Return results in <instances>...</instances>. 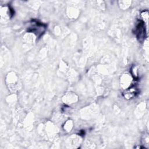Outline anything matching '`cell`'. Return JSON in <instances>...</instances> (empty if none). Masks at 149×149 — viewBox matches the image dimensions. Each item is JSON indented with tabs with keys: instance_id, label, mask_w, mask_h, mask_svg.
I'll use <instances>...</instances> for the list:
<instances>
[{
	"instance_id": "obj_1",
	"label": "cell",
	"mask_w": 149,
	"mask_h": 149,
	"mask_svg": "<svg viewBox=\"0 0 149 149\" xmlns=\"http://www.w3.org/2000/svg\"><path fill=\"white\" fill-rule=\"evenodd\" d=\"M46 28V25L36 20L29 22L27 27V31L34 33L38 37H40L44 33Z\"/></svg>"
},
{
	"instance_id": "obj_2",
	"label": "cell",
	"mask_w": 149,
	"mask_h": 149,
	"mask_svg": "<svg viewBox=\"0 0 149 149\" xmlns=\"http://www.w3.org/2000/svg\"><path fill=\"white\" fill-rule=\"evenodd\" d=\"M135 34L140 41H143L145 38L146 32L145 29V24L143 21L140 20L137 23L135 29Z\"/></svg>"
},
{
	"instance_id": "obj_3",
	"label": "cell",
	"mask_w": 149,
	"mask_h": 149,
	"mask_svg": "<svg viewBox=\"0 0 149 149\" xmlns=\"http://www.w3.org/2000/svg\"><path fill=\"white\" fill-rule=\"evenodd\" d=\"M137 93L138 90L136 88V87L132 86L127 89L126 90H125V91L123 93V96L126 99H130L134 97L136 95V94H137Z\"/></svg>"
}]
</instances>
